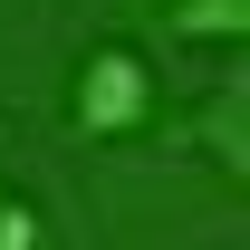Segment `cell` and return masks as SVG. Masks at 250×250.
Listing matches in <instances>:
<instances>
[{"mask_svg":"<svg viewBox=\"0 0 250 250\" xmlns=\"http://www.w3.org/2000/svg\"><path fill=\"white\" fill-rule=\"evenodd\" d=\"M145 106H154V77H145V58H135V48H96V58L77 67L67 125H77V135H135V125H145Z\"/></svg>","mask_w":250,"mask_h":250,"instance_id":"cell-1","label":"cell"},{"mask_svg":"<svg viewBox=\"0 0 250 250\" xmlns=\"http://www.w3.org/2000/svg\"><path fill=\"white\" fill-rule=\"evenodd\" d=\"M241 116H250V77H221L212 106L192 116V145H212L221 173H250V135H241Z\"/></svg>","mask_w":250,"mask_h":250,"instance_id":"cell-2","label":"cell"},{"mask_svg":"<svg viewBox=\"0 0 250 250\" xmlns=\"http://www.w3.org/2000/svg\"><path fill=\"white\" fill-rule=\"evenodd\" d=\"M0 135H10V125H0Z\"/></svg>","mask_w":250,"mask_h":250,"instance_id":"cell-6","label":"cell"},{"mask_svg":"<svg viewBox=\"0 0 250 250\" xmlns=\"http://www.w3.org/2000/svg\"><path fill=\"white\" fill-rule=\"evenodd\" d=\"M48 231H39V212L29 202H0V250H39Z\"/></svg>","mask_w":250,"mask_h":250,"instance_id":"cell-4","label":"cell"},{"mask_svg":"<svg viewBox=\"0 0 250 250\" xmlns=\"http://www.w3.org/2000/svg\"><path fill=\"white\" fill-rule=\"evenodd\" d=\"M0 202H10V192H0Z\"/></svg>","mask_w":250,"mask_h":250,"instance_id":"cell-5","label":"cell"},{"mask_svg":"<svg viewBox=\"0 0 250 250\" xmlns=\"http://www.w3.org/2000/svg\"><path fill=\"white\" fill-rule=\"evenodd\" d=\"M173 39H241L250 29V0H173Z\"/></svg>","mask_w":250,"mask_h":250,"instance_id":"cell-3","label":"cell"}]
</instances>
